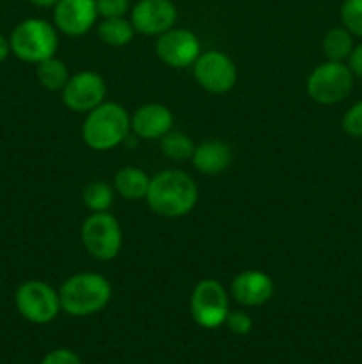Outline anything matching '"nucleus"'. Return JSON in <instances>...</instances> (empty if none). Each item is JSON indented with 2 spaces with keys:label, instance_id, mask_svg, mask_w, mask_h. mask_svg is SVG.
<instances>
[{
  "label": "nucleus",
  "instance_id": "obj_4",
  "mask_svg": "<svg viewBox=\"0 0 362 364\" xmlns=\"http://www.w3.org/2000/svg\"><path fill=\"white\" fill-rule=\"evenodd\" d=\"M55 25L43 18H27L13 28L9 36L11 53L28 64H39L50 59L59 48Z\"/></svg>",
  "mask_w": 362,
  "mask_h": 364
},
{
  "label": "nucleus",
  "instance_id": "obj_20",
  "mask_svg": "<svg viewBox=\"0 0 362 364\" xmlns=\"http://www.w3.org/2000/svg\"><path fill=\"white\" fill-rule=\"evenodd\" d=\"M353 46V36H351L344 27L330 28L322 43V48L327 60H336V63H344V60H348Z\"/></svg>",
  "mask_w": 362,
  "mask_h": 364
},
{
  "label": "nucleus",
  "instance_id": "obj_17",
  "mask_svg": "<svg viewBox=\"0 0 362 364\" xmlns=\"http://www.w3.org/2000/svg\"><path fill=\"white\" fill-rule=\"evenodd\" d=\"M149 183H151V178L148 176V173L133 166L123 167L114 176V191L123 199H128V201L146 199Z\"/></svg>",
  "mask_w": 362,
  "mask_h": 364
},
{
  "label": "nucleus",
  "instance_id": "obj_29",
  "mask_svg": "<svg viewBox=\"0 0 362 364\" xmlns=\"http://www.w3.org/2000/svg\"><path fill=\"white\" fill-rule=\"evenodd\" d=\"M11 55V43L9 38H6L4 34H0V63L7 59Z\"/></svg>",
  "mask_w": 362,
  "mask_h": 364
},
{
  "label": "nucleus",
  "instance_id": "obj_14",
  "mask_svg": "<svg viewBox=\"0 0 362 364\" xmlns=\"http://www.w3.org/2000/svg\"><path fill=\"white\" fill-rule=\"evenodd\" d=\"M273 281L263 270H243L231 283V295L243 308H258L273 297Z\"/></svg>",
  "mask_w": 362,
  "mask_h": 364
},
{
  "label": "nucleus",
  "instance_id": "obj_26",
  "mask_svg": "<svg viewBox=\"0 0 362 364\" xmlns=\"http://www.w3.org/2000/svg\"><path fill=\"white\" fill-rule=\"evenodd\" d=\"M99 18H121L130 9V0H96Z\"/></svg>",
  "mask_w": 362,
  "mask_h": 364
},
{
  "label": "nucleus",
  "instance_id": "obj_12",
  "mask_svg": "<svg viewBox=\"0 0 362 364\" xmlns=\"http://www.w3.org/2000/svg\"><path fill=\"white\" fill-rule=\"evenodd\" d=\"M130 21L138 34L158 38L176 25L177 9L172 0H138L131 7Z\"/></svg>",
  "mask_w": 362,
  "mask_h": 364
},
{
  "label": "nucleus",
  "instance_id": "obj_3",
  "mask_svg": "<svg viewBox=\"0 0 362 364\" xmlns=\"http://www.w3.org/2000/svg\"><path fill=\"white\" fill-rule=\"evenodd\" d=\"M60 308L71 316H91L103 311L112 299V287L98 272H78L59 288Z\"/></svg>",
  "mask_w": 362,
  "mask_h": 364
},
{
  "label": "nucleus",
  "instance_id": "obj_9",
  "mask_svg": "<svg viewBox=\"0 0 362 364\" xmlns=\"http://www.w3.org/2000/svg\"><path fill=\"white\" fill-rule=\"evenodd\" d=\"M192 68L197 84L212 95H226L238 82L236 64L220 50L201 52Z\"/></svg>",
  "mask_w": 362,
  "mask_h": 364
},
{
  "label": "nucleus",
  "instance_id": "obj_5",
  "mask_svg": "<svg viewBox=\"0 0 362 364\" xmlns=\"http://www.w3.org/2000/svg\"><path fill=\"white\" fill-rule=\"evenodd\" d=\"M80 240L89 256L98 262H110L123 247V230L110 212H96L82 224Z\"/></svg>",
  "mask_w": 362,
  "mask_h": 364
},
{
  "label": "nucleus",
  "instance_id": "obj_6",
  "mask_svg": "<svg viewBox=\"0 0 362 364\" xmlns=\"http://www.w3.org/2000/svg\"><path fill=\"white\" fill-rule=\"evenodd\" d=\"M353 80L355 77L348 64L327 60L309 73L305 89L312 102L319 105H336L350 96Z\"/></svg>",
  "mask_w": 362,
  "mask_h": 364
},
{
  "label": "nucleus",
  "instance_id": "obj_22",
  "mask_svg": "<svg viewBox=\"0 0 362 364\" xmlns=\"http://www.w3.org/2000/svg\"><path fill=\"white\" fill-rule=\"evenodd\" d=\"M160 149H162L167 159L174 160V162H183V160L192 159L195 144L190 135L183 134V132L170 130L169 134L160 139Z\"/></svg>",
  "mask_w": 362,
  "mask_h": 364
},
{
  "label": "nucleus",
  "instance_id": "obj_21",
  "mask_svg": "<svg viewBox=\"0 0 362 364\" xmlns=\"http://www.w3.org/2000/svg\"><path fill=\"white\" fill-rule=\"evenodd\" d=\"M114 198H116V191L103 180L91 181L85 185L84 192H82L84 205L91 210V213L109 212L110 206L114 205Z\"/></svg>",
  "mask_w": 362,
  "mask_h": 364
},
{
  "label": "nucleus",
  "instance_id": "obj_15",
  "mask_svg": "<svg viewBox=\"0 0 362 364\" xmlns=\"http://www.w3.org/2000/svg\"><path fill=\"white\" fill-rule=\"evenodd\" d=\"M174 127V116L162 103H146L131 114V132L138 139H162Z\"/></svg>",
  "mask_w": 362,
  "mask_h": 364
},
{
  "label": "nucleus",
  "instance_id": "obj_11",
  "mask_svg": "<svg viewBox=\"0 0 362 364\" xmlns=\"http://www.w3.org/2000/svg\"><path fill=\"white\" fill-rule=\"evenodd\" d=\"M155 52L163 64L180 70V68L194 66L197 57L201 55V43L197 36L188 28L172 27L158 36Z\"/></svg>",
  "mask_w": 362,
  "mask_h": 364
},
{
  "label": "nucleus",
  "instance_id": "obj_24",
  "mask_svg": "<svg viewBox=\"0 0 362 364\" xmlns=\"http://www.w3.org/2000/svg\"><path fill=\"white\" fill-rule=\"evenodd\" d=\"M343 130L350 137H362V100L353 103L343 116Z\"/></svg>",
  "mask_w": 362,
  "mask_h": 364
},
{
  "label": "nucleus",
  "instance_id": "obj_8",
  "mask_svg": "<svg viewBox=\"0 0 362 364\" xmlns=\"http://www.w3.org/2000/svg\"><path fill=\"white\" fill-rule=\"evenodd\" d=\"M229 313V295L220 281L201 279L190 295L192 320L202 329H219Z\"/></svg>",
  "mask_w": 362,
  "mask_h": 364
},
{
  "label": "nucleus",
  "instance_id": "obj_18",
  "mask_svg": "<svg viewBox=\"0 0 362 364\" xmlns=\"http://www.w3.org/2000/svg\"><path fill=\"white\" fill-rule=\"evenodd\" d=\"M98 36L105 45L109 46H124L131 43L135 36V28L130 20L121 18H102L98 23Z\"/></svg>",
  "mask_w": 362,
  "mask_h": 364
},
{
  "label": "nucleus",
  "instance_id": "obj_27",
  "mask_svg": "<svg viewBox=\"0 0 362 364\" xmlns=\"http://www.w3.org/2000/svg\"><path fill=\"white\" fill-rule=\"evenodd\" d=\"M41 364H82V359L70 348H55L43 358Z\"/></svg>",
  "mask_w": 362,
  "mask_h": 364
},
{
  "label": "nucleus",
  "instance_id": "obj_10",
  "mask_svg": "<svg viewBox=\"0 0 362 364\" xmlns=\"http://www.w3.org/2000/svg\"><path fill=\"white\" fill-rule=\"evenodd\" d=\"M106 84L96 71H78L71 75L67 84L60 91L64 107L71 112L87 114L105 102Z\"/></svg>",
  "mask_w": 362,
  "mask_h": 364
},
{
  "label": "nucleus",
  "instance_id": "obj_23",
  "mask_svg": "<svg viewBox=\"0 0 362 364\" xmlns=\"http://www.w3.org/2000/svg\"><path fill=\"white\" fill-rule=\"evenodd\" d=\"M339 14L343 27L351 36L362 38V0H344Z\"/></svg>",
  "mask_w": 362,
  "mask_h": 364
},
{
  "label": "nucleus",
  "instance_id": "obj_30",
  "mask_svg": "<svg viewBox=\"0 0 362 364\" xmlns=\"http://www.w3.org/2000/svg\"><path fill=\"white\" fill-rule=\"evenodd\" d=\"M28 2L32 4V6L35 7H43V9H46V7H53L55 6L59 0H28Z\"/></svg>",
  "mask_w": 362,
  "mask_h": 364
},
{
  "label": "nucleus",
  "instance_id": "obj_25",
  "mask_svg": "<svg viewBox=\"0 0 362 364\" xmlns=\"http://www.w3.org/2000/svg\"><path fill=\"white\" fill-rule=\"evenodd\" d=\"M224 326L236 336H245L252 331V318L245 311H229Z\"/></svg>",
  "mask_w": 362,
  "mask_h": 364
},
{
  "label": "nucleus",
  "instance_id": "obj_28",
  "mask_svg": "<svg viewBox=\"0 0 362 364\" xmlns=\"http://www.w3.org/2000/svg\"><path fill=\"white\" fill-rule=\"evenodd\" d=\"M348 68H350L355 78H361L362 80V43H358L351 50L350 57H348Z\"/></svg>",
  "mask_w": 362,
  "mask_h": 364
},
{
  "label": "nucleus",
  "instance_id": "obj_7",
  "mask_svg": "<svg viewBox=\"0 0 362 364\" xmlns=\"http://www.w3.org/2000/svg\"><path fill=\"white\" fill-rule=\"evenodd\" d=\"M14 304H16L18 313L27 322L38 323V326L53 322L62 311L59 290L39 279L21 283L14 294Z\"/></svg>",
  "mask_w": 362,
  "mask_h": 364
},
{
  "label": "nucleus",
  "instance_id": "obj_1",
  "mask_svg": "<svg viewBox=\"0 0 362 364\" xmlns=\"http://www.w3.org/2000/svg\"><path fill=\"white\" fill-rule=\"evenodd\" d=\"M199 188L194 178L180 169L162 171L151 178L146 203L155 213L169 219L185 217L195 208Z\"/></svg>",
  "mask_w": 362,
  "mask_h": 364
},
{
  "label": "nucleus",
  "instance_id": "obj_19",
  "mask_svg": "<svg viewBox=\"0 0 362 364\" xmlns=\"http://www.w3.org/2000/svg\"><path fill=\"white\" fill-rule=\"evenodd\" d=\"M35 66H38L35 68V77H38L39 84L48 91H62L71 77L67 64L62 59H57L55 55L35 64Z\"/></svg>",
  "mask_w": 362,
  "mask_h": 364
},
{
  "label": "nucleus",
  "instance_id": "obj_2",
  "mask_svg": "<svg viewBox=\"0 0 362 364\" xmlns=\"http://www.w3.org/2000/svg\"><path fill=\"white\" fill-rule=\"evenodd\" d=\"M131 132V116L116 102H103L85 114L82 139L94 151H110L126 142Z\"/></svg>",
  "mask_w": 362,
  "mask_h": 364
},
{
  "label": "nucleus",
  "instance_id": "obj_16",
  "mask_svg": "<svg viewBox=\"0 0 362 364\" xmlns=\"http://www.w3.org/2000/svg\"><path fill=\"white\" fill-rule=\"evenodd\" d=\"M192 164L195 171L206 176H215V174L224 173L233 162V149L224 141H204L195 146L194 155H192Z\"/></svg>",
  "mask_w": 362,
  "mask_h": 364
},
{
  "label": "nucleus",
  "instance_id": "obj_13",
  "mask_svg": "<svg viewBox=\"0 0 362 364\" xmlns=\"http://www.w3.org/2000/svg\"><path fill=\"white\" fill-rule=\"evenodd\" d=\"M98 18L96 0H59L53 6V25L71 38L87 34Z\"/></svg>",
  "mask_w": 362,
  "mask_h": 364
}]
</instances>
